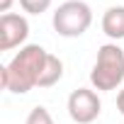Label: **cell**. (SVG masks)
Segmentation results:
<instances>
[{"label": "cell", "mask_w": 124, "mask_h": 124, "mask_svg": "<svg viewBox=\"0 0 124 124\" xmlns=\"http://www.w3.org/2000/svg\"><path fill=\"white\" fill-rule=\"evenodd\" d=\"M29 37V22L27 17L17 12H8L0 17V51H10L15 46H22Z\"/></svg>", "instance_id": "5b68a950"}, {"label": "cell", "mask_w": 124, "mask_h": 124, "mask_svg": "<svg viewBox=\"0 0 124 124\" xmlns=\"http://www.w3.org/2000/svg\"><path fill=\"white\" fill-rule=\"evenodd\" d=\"M51 24L56 29L58 37H66V39H78L83 37L90 24H93V10L88 3L83 0H66L61 3L51 17Z\"/></svg>", "instance_id": "3957f363"}, {"label": "cell", "mask_w": 124, "mask_h": 124, "mask_svg": "<svg viewBox=\"0 0 124 124\" xmlns=\"http://www.w3.org/2000/svg\"><path fill=\"white\" fill-rule=\"evenodd\" d=\"M20 8L29 15H41L51 8V0H20Z\"/></svg>", "instance_id": "9c48e42d"}, {"label": "cell", "mask_w": 124, "mask_h": 124, "mask_svg": "<svg viewBox=\"0 0 124 124\" xmlns=\"http://www.w3.org/2000/svg\"><path fill=\"white\" fill-rule=\"evenodd\" d=\"M90 83L95 90H117L124 83V49L117 41L102 44L97 49L95 66L90 71Z\"/></svg>", "instance_id": "7a4b0ae2"}, {"label": "cell", "mask_w": 124, "mask_h": 124, "mask_svg": "<svg viewBox=\"0 0 124 124\" xmlns=\"http://www.w3.org/2000/svg\"><path fill=\"white\" fill-rule=\"evenodd\" d=\"M102 32L112 39L119 41L124 39V5H112L102 15Z\"/></svg>", "instance_id": "8992f818"}, {"label": "cell", "mask_w": 124, "mask_h": 124, "mask_svg": "<svg viewBox=\"0 0 124 124\" xmlns=\"http://www.w3.org/2000/svg\"><path fill=\"white\" fill-rule=\"evenodd\" d=\"M102 112V102L95 90L78 88L68 95V117L76 124H93Z\"/></svg>", "instance_id": "277c9868"}, {"label": "cell", "mask_w": 124, "mask_h": 124, "mask_svg": "<svg viewBox=\"0 0 124 124\" xmlns=\"http://www.w3.org/2000/svg\"><path fill=\"white\" fill-rule=\"evenodd\" d=\"M61 78H63V61L54 54H49L46 63H44V71H41V78H39V88H51Z\"/></svg>", "instance_id": "52a82bcc"}, {"label": "cell", "mask_w": 124, "mask_h": 124, "mask_svg": "<svg viewBox=\"0 0 124 124\" xmlns=\"http://www.w3.org/2000/svg\"><path fill=\"white\" fill-rule=\"evenodd\" d=\"M49 51H44V46L39 44H27L22 46L8 66H3L0 71V83L3 88L12 95H24L32 88H39V78L46 63Z\"/></svg>", "instance_id": "6da1fadb"}, {"label": "cell", "mask_w": 124, "mask_h": 124, "mask_svg": "<svg viewBox=\"0 0 124 124\" xmlns=\"http://www.w3.org/2000/svg\"><path fill=\"white\" fill-rule=\"evenodd\" d=\"M10 8H12V0H0V12H3V15H8Z\"/></svg>", "instance_id": "8fae6325"}, {"label": "cell", "mask_w": 124, "mask_h": 124, "mask_svg": "<svg viewBox=\"0 0 124 124\" xmlns=\"http://www.w3.org/2000/svg\"><path fill=\"white\" fill-rule=\"evenodd\" d=\"M24 124H54V117L49 114V109H46V107L37 105V107L27 114V122H24Z\"/></svg>", "instance_id": "ba28073f"}, {"label": "cell", "mask_w": 124, "mask_h": 124, "mask_svg": "<svg viewBox=\"0 0 124 124\" xmlns=\"http://www.w3.org/2000/svg\"><path fill=\"white\" fill-rule=\"evenodd\" d=\"M117 109H119V114L124 117V88H122L119 95H117Z\"/></svg>", "instance_id": "30bf717a"}]
</instances>
